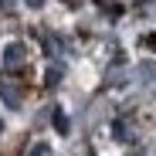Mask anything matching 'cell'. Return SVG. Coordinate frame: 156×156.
<instances>
[{
  "instance_id": "obj_9",
  "label": "cell",
  "mask_w": 156,
  "mask_h": 156,
  "mask_svg": "<svg viewBox=\"0 0 156 156\" xmlns=\"http://www.w3.org/2000/svg\"><path fill=\"white\" fill-rule=\"evenodd\" d=\"M7 7H10V0H0V10H7Z\"/></svg>"
},
{
  "instance_id": "obj_8",
  "label": "cell",
  "mask_w": 156,
  "mask_h": 156,
  "mask_svg": "<svg viewBox=\"0 0 156 156\" xmlns=\"http://www.w3.org/2000/svg\"><path fill=\"white\" fill-rule=\"evenodd\" d=\"M24 4H27L31 10H37V7H44V0H24Z\"/></svg>"
},
{
  "instance_id": "obj_5",
  "label": "cell",
  "mask_w": 156,
  "mask_h": 156,
  "mask_svg": "<svg viewBox=\"0 0 156 156\" xmlns=\"http://www.w3.org/2000/svg\"><path fill=\"white\" fill-rule=\"evenodd\" d=\"M27 156H55V149H51V143H44V139H37L31 149H27Z\"/></svg>"
},
{
  "instance_id": "obj_6",
  "label": "cell",
  "mask_w": 156,
  "mask_h": 156,
  "mask_svg": "<svg viewBox=\"0 0 156 156\" xmlns=\"http://www.w3.org/2000/svg\"><path fill=\"white\" fill-rule=\"evenodd\" d=\"M55 129H58L61 136H68V133H71V126H68V115H65L61 109H55Z\"/></svg>"
},
{
  "instance_id": "obj_2",
  "label": "cell",
  "mask_w": 156,
  "mask_h": 156,
  "mask_svg": "<svg viewBox=\"0 0 156 156\" xmlns=\"http://www.w3.org/2000/svg\"><path fill=\"white\" fill-rule=\"evenodd\" d=\"M24 58H27V51H24L20 41H10V44L4 48V68H7V71H17V68L24 65Z\"/></svg>"
},
{
  "instance_id": "obj_7",
  "label": "cell",
  "mask_w": 156,
  "mask_h": 156,
  "mask_svg": "<svg viewBox=\"0 0 156 156\" xmlns=\"http://www.w3.org/2000/svg\"><path fill=\"white\" fill-rule=\"evenodd\" d=\"M139 78H143V82L156 78V61H146V65H139Z\"/></svg>"
},
{
  "instance_id": "obj_10",
  "label": "cell",
  "mask_w": 156,
  "mask_h": 156,
  "mask_svg": "<svg viewBox=\"0 0 156 156\" xmlns=\"http://www.w3.org/2000/svg\"><path fill=\"white\" fill-rule=\"evenodd\" d=\"M0 133H4V119H0Z\"/></svg>"
},
{
  "instance_id": "obj_4",
  "label": "cell",
  "mask_w": 156,
  "mask_h": 156,
  "mask_svg": "<svg viewBox=\"0 0 156 156\" xmlns=\"http://www.w3.org/2000/svg\"><path fill=\"white\" fill-rule=\"evenodd\" d=\"M61 78H65V65H61V61H55V65L48 68V75H44V85H48V88H55Z\"/></svg>"
},
{
  "instance_id": "obj_1",
  "label": "cell",
  "mask_w": 156,
  "mask_h": 156,
  "mask_svg": "<svg viewBox=\"0 0 156 156\" xmlns=\"http://www.w3.org/2000/svg\"><path fill=\"white\" fill-rule=\"evenodd\" d=\"M112 136H115V143H122V146H133V143H136V122H133V119H115V122H112Z\"/></svg>"
},
{
  "instance_id": "obj_11",
  "label": "cell",
  "mask_w": 156,
  "mask_h": 156,
  "mask_svg": "<svg viewBox=\"0 0 156 156\" xmlns=\"http://www.w3.org/2000/svg\"><path fill=\"white\" fill-rule=\"evenodd\" d=\"M143 4H149V0H139V7H143Z\"/></svg>"
},
{
  "instance_id": "obj_3",
  "label": "cell",
  "mask_w": 156,
  "mask_h": 156,
  "mask_svg": "<svg viewBox=\"0 0 156 156\" xmlns=\"http://www.w3.org/2000/svg\"><path fill=\"white\" fill-rule=\"evenodd\" d=\"M20 88L14 85V82H0V102H4L7 109H20Z\"/></svg>"
}]
</instances>
